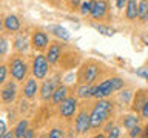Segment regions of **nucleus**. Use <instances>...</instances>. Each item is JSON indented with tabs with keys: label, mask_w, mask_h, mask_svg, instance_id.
Masks as SVG:
<instances>
[{
	"label": "nucleus",
	"mask_w": 148,
	"mask_h": 138,
	"mask_svg": "<svg viewBox=\"0 0 148 138\" xmlns=\"http://www.w3.org/2000/svg\"><path fill=\"white\" fill-rule=\"evenodd\" d=\"M77 110V98L76 97H68L62 104L59 106V112L65 118H71Z\"/></svg>",
	"instance_id": "nucleus-6"
},
{
	"label": "nucleus",
	"mask_w": 148,
	"mask_h": 138,
	"mask_svg": "<svg viewBox=\"0 0 148 138\" xmlns=\"http://www.w3.org/2000/svg\"><path fill=\"white\" fill-rule=\"evenodd\" d=\"M106 2H94V8H92V12H91V17L94 18V20H99V18L105 17L106 14Z\"/></svg>",
	"instance_id": "nucleus-12"
},
{
	"label": "nucleus",
	"mask_w": 148,
	"mask_h": 138,
	"mask_svg": "<svg viewBox=\"0 0 148 138\" xmlns=\"http://www.w3.org/2000/svg\"><path fill=\"white\" fill-rule=\"evenodd\" d=\"M60 55H62V46H60V43H53L48 49V54H46V58H48L49 64L57 63Z\"/></svg>",
	"instance_id": "nucleus-11"
},
{
	"label": "nucleus",
	"mask_w": 148,
	"mask_h": 138,
	"mask_svg": "<svg viewBox=\"0 0 148 138\" xmlns=\"http://www.w3.org/2000/svg\"><path fill=\"white\" fill-rule=\"evenodd\" d=\"M147 80H148V75H147Z\"/></svg>",
	"instance_id": "nucleus-40"
},
{
	"label": "nucleus",
	"mask_w": 148,
	"mask_h": 138,
	"mask_svg": "<svg viewBox=\"0 0 148 138\" xmlns=\"http://www.w3.org/2000/svg\"><path fill=\"white\" fill-rule=\"evenodd\" d=\"M147 45H148V40H147Z\"/></svg>",
	"instance_id": "nucleus-39"
},
{
	"label": "nucleus",
	"mask_w": 148,
	"mask_h": 138,
	"mask_svg": "<svg viewBox=\"0 0 148 138\" xmlns=\"http://www.w3.org/2000/svg\"><path fill=\"white\" fill-rule=\"evenodd\" d=\"M2 100L3 103H12L14 100H16V95H17V86L14 81H8L6 85L2 87Z\"/></svg>",
	"instance_id": "nucleus-8"
},
{
	"label": "nucleus",
	"mask_w": 148,
	"mask_h": 138,
	"mask_svg": "<svg viewBox=\"0 0 148 138\" xmlns=\"http://www.w3.org/2000/svg\"><path fill=\"white\" fill-rule=\"evenodd\" d=\"M137 75H140V77H145V78H147V75H148V68L139 69V71H137Z\"/></svg>",
	"instance_id": "nucleus-34"
},
{
	"label": "nucleus",
	"mask_w": 148,
	"mask_h": 138,
	"mask_svg": "<svg viewBox=\"0 0 148 138\" xmlns=\"http://www.w3.org/2000/svg\"><path fill=\"white\" fill-rule=\"evenodd\" d=\"M48 68H49V62L48 58L43 55H37L32 62V74L37 80H43L48 74Z\"/></svg>",
	"instance_id": "nucleus-3"
},
{
	"label": "nucleus",
	"mask_w": 148,
	"mask_h": 138,
	"mask_svg": "<svg viewBox=\"0 0 148 138\" xmlns=\"http://www.w3.org/2000/svg\"><path fill=\"white\" fill-rule=\"evenodd\" d=\"M0 138H16V133H12V132H8L6 135H3V137H0Z\"/></svg>",
	"instance_id": "nucleus-37"
},
{
	"label": "nucleus",
	"mask_w": 148,
	"mask_h": 138,
	"mask_svg": "<svg viewBox=\"0 0 148 138\" xmlns=\"http://www.w3.org/2000/svg\"><path fill=\"white\" fill-rule=\"evenodd\" d=\"M14 48L17 51H20V52H25L28 49V41H26V37L25 35H17L16 39V43H14Z\"/></svg>",
	"instance_id": "nucleus-21"
},
{
	"label": "nucleus",
	"mask_w": 148,
	"mask_h": 138,
	"mask_svg": "<svg viewBox=\"0 0 148 138\" xmlns=\"http://www.w3.org/2000/svg\"><path fill=\"white\" fill-rule=\"evenodd\" d=\"M94 138H106V137H105V135H102V133H99V135H96Z\"/></svg>",
	"instance_id": "nucleus-38"
},
{
	"label": "nucleus",
	"mask_w": 148,
	"mask_h": 138,
	"mask_svg": "<svg viewBox=\"0 0 148 138\" xmlns=\"http://www.w3.org/2000/svg\"><path fill=\"white\" fill-rule=\"evenodd\" d=\"M66 98H68V89H66V86H62V85L57 86V89H56L54 95H53V103L60 106Z\"/></svg>",
	"instance_id": "nucleus-13"
},
{
	"label": "nucleus",
	"mask_w": 148,
	"mask_h": 138,
	"mask_svg": "<svg viewBox=\"0 0 148 138\" xmlns=\"http://www.w3.org/2000/svg\"><path fill=\"white\" fill-rule=\"evenodd\" d=\"M6 126H5V121L0 123V137H3V135H6Z\"/></svg>",
	"instance_id": "nucleus-33"
},
{
	"label": "nucleus",
	"mask_w": 148,
	"mask_h": 138,
	"mask_svg": "<svg viewBox=\"0 0 148 138\" xmlns=\"http://www.w3.org/2000/svg\"><path fill=\"white\" fill-rule=\"evenodd\" d=\"M140 112H142V117L143 118H148V100L145 101V104H143V108H142Z\"/></svg>",
	"instance_id": "nucleus-32"
},
{
	"label": "nucleus",
	"mask_w": 148,
	"mask_h": 138,
	"mask_svg": "<svg viewBox=\"0 0 148 138\" xmlns=\"http://www.w3.org/2000/svg\"><path fill=\"white\" fill-rule=\"evenodd\" d=\"M113 85H114V91H119L123 87V80L119 77H113Z\"/></svg>",
	"instance_id": "nucleus-26"
},
{
	"label": "nucleus",
	"mask_w": 148,
	"mask_h": 138,
	"mask_svg": "<svg viewBox=\"0 0 148 138\" xmlns=\"http://www.w3.org/2000/svg\"><path fill=\"white\" fill-rule=\"evenodd\" d=\"M80 12L83 14V16H88V14L92 12V8H94V2H83L80 3Z\"/></svg>",
	"instance_id": "nucleus-23"
},
{
	"label": "nucleus",
	"mask_w": 148,
	"mask_h": 138,
	"mask_svg": "<svg viewBox=\"0 0 148 138\" xmlns=\"http://www.w3.org/2000/svg\"><path fill=\"white\" fill-rule=\"evenodd\" d=\"M130 98H131V92H130V91H123V92H120V100H122V101L128 103Z\"/></svg>",
	"instance_id": "nucleus-31"
},
{
	"label": "nucleus",
	"mask_w": 148,
	"mask_h": 138,
	"mask_svg": "<svg viewBox=\"0 0 148 138\" xmlns=\"http://www.w3.org/2000/svg\"><path fill=\"white\" fill-rule=\"evenodd\" d=\"M123 126H125V129L131 131L133 127L139 126V117L137 115H127L125 120H123Z\"/></svg>",
	"instance_id": "nucleus-20"
},
{
	"label": "nucleus",
	"mask_w": 148,
	"mask_h": 138,
	"mask_svg": "<svg viewBox=\"0 0 148 138\" xmlns=\"http://www.w3.org/2000/svg\"><path fill=\"white\" fill-rule=\"evenodd\" d=\"M9 71H11V75L14 80L22 81V80H25V77L28 74V68H26V63L22 58H14L11 62V69Z\"/></svg>",
	"instance_id": "nucleus-5"
},
{
	"label": "nucleus",
	"mask_w": 148,
	"mask_h": 138,
	"mask_svg": "<svg viewBox=\"0 0 148 138\" xmlns=\"http://www.w3.org/2000/svg\"><path fill=\"white\" fill-rule=\"evenodd\" d=\"M127 3H128V2H125V0H117V2H116V5H117V8H123Z\"/></svg>",
	"instance_id": "nucleus-36"
},
{
	"label": "nucleus",
	"mask_w": 148,
	"mask_h": 138,
	"mask_svg": "<svg viewBox=\"0 0 148 138\" xmlns=\"http://www.w3.org/2000/svg\"><path fill=\"white\" fill-rule=\"evenodd\" d=\"M136 17H139V2L130 0L127 3V18L128 20H136Z\"/></svg>",
	"instance_id": "nucleus-15"
},
{
	"label": "nucleus",
	"mask_w": 148,
	"mask_h": 138,
	"mask_svg": "<svg viewBox=\"0 0 148 138\" xmlns=\"http://www.w3.org/2000/svg\"><path fill=\"white\" fill-rule=\"evenodd\" d=\"M140 133H142V127L140 126H136V127H133L131 131H130V137H131V138H137Z\"/></svg>",
	"instance_id": "nucleus-28"
},
{
	"label": "nucleus",
	"mask_w": 148,
	"mask_h": 138,
	"mask_svg": "<svg viewBox=\"0 0 148 138\" xmlns=\"http://www.w3.org/2000/svg\"><path fill=\"white\" fill-rule=\"evenodd\" d=\"M3 26H5V29L9 31V32H16V31H18V28H20V22H18V18L16 16L11 14V16H8L5 18Z\"/></svg>",
	"instance_id": "nucleus-14"
},
{
	"label": "nucleus",
	"mask_w": 148,
	"mask_h": 138,
	"mask_svg": "<svg viewBox=\"0 0 148 138\" xmlns=\"http://www.w3.org/2000/svg\"><path fill=\"white\" fill-rule=\"evenodd\" d=\"M37 91H39L37 81L34 80V78H29V80L26 81V85H25V97L26 98H32V97L37 94Z\"/></svg>",
	"instance_id": "nucleus-17"
},
{
	"label": "nucleus",
	"mask_w": 148,
	"mask_h": 138,
	"mask_svg": "<svg viewBox=\"0 0 148 138\" xmlns=\"http://www.w3.org/2000/svg\"><path fill=\"white\" fill-rule=\"evenodd\" d=\"M76 95L79 98H90V97H92V87L90 85H80L77 87Z\"/></svg>",
	"instance_id": "nucleus-18"
},
{
	"label": "nucleus",
	"mask_w": 148,
	"mask_h": 138,
	"mask_svg": "<svg viewBox=\"0 0 148 138\" xmlns=\"http://www.w3.org/2000/svg\"><path fill=\"white\" fill-rule=\"evenodd\" d=\"M111 92H114V85H113V78L103 80L99 86L92 87V97L99 100H105V97L111 95Z\"/></svg>",
	"instance_id": "nucleus-4"
},
{
	"label": "nucleus",
	"mask_w": 148,
	"mask_h": 138,
	"mask_svg": "<svg viewBox=\"0 0 148 138\" xmlns=\"http://www.w3.org/2000/svg\"><path fill=\"white\" fill-rule=\"evenodd\" d=\"M113 110V103L108 100H99L97 103L94 104L92 108L90 117H91V127L92 129H97L99 126H102L106 118H108L110 112Z\"/></svg>",
	"instance_id": "nucleus-1"
},
{
	"label": "nucleus",
	"mask_w": 148,
	"mask_h": 138,
	"mask_svg": "<svg viewBox=\"0 0 148 138\" xmlns=\"http://www.w3.org/2000/svg\"><path fill=\"white\" fill-rule=\"evenodd\" d=\"M96 29L100 32V34H103V35H113V29L108 26H102V25H97L96 26Z\"/></svg>",
	"instance_id": "nucleus-25"
},
{
	"label": "nucleus",
	"mask_w": 148,
	"mask_h": 138,
	"mask_svg": "<svg viewBox=\"0 0 148 138\" xmlns=\"http://www.w3.org/2000/svg\"><path fill=\"white\" fill-rule=\"evenodd\" d=\"M49 31L53 32L56 37H59V39H62V40H69V39H71L69 32L65 29L63 26H60V25H51L49 26Z\"/></svg>",
	"instance_id": "nucleus-16"
},
{
	"label": "nucleus",
	"mask_w": 148,
	"mask_h": 138,
	"mask_svg": "<svg viewBox=\"0 0 148 138\" xmlns=\"http://www.w3.org/2000/svg\"><path fill=\"white\" fill-rule=\"evenodd\" d=\"M6 74H8L6 66H5V64H2V66H0V83H5V81H6Z\"/></svg>",
	"instance_id": "nucleus-30"
},
{
	"label": "nucleus",
	"mask_w": 148,
	"mask_h": 138,
	"mask_svg": "<svg viewBox=\"0 0 148 138\" xmlns=\"http://www.w3.org/2000/svg\"><path fill=\"white\" fill-rule=\"evenodd\" d=\"M56 80H46L40 87V97L43 101H49V98L53 100V95L56 92Z\"/></svg>",
	"instance_id": "nucleus-9"
},
{
	"label": "nucleus",
	"mask_w": 148,
	"mask_h": 138,
	"mask_svg": "<svg viewBox=\"0 0 148 138\" xmlns=\"http://www.w3.org/2000/svg\"><path fill=\"white\" fill-rule=\"evenodd\" d=\"M91 129V117L85 110H80L76 118V131L77 133H86Z\"/></svg>",
	"instance_id": "nucleus-7"
},
{
	"label": "nucleus",
	"mask_w": 148,
	"mask_h": 138,
	"mask_svg": "<svg viewBox=\"0 0 148 138\" xmlns=\"http://www.w3.org/2000/svg\"><path fill=\"white\" fill-rule=\"evenodd\" d=\"M28 120H20L18 121V124L16 126V131H14V133H16V138H23L25 137V133L28 132Z\"/></svg>",
	"instance_id": "nucleus-19"
},
{
	"label": "nucleus",
	"mask_w": 148,
	"mask_h": 138,
	"mask_svg": "<svg viewBox=\"0 0 148 138\" xmlns=\"http://www.w3.org/2000/svg\"><path fill=\"white\" fill-rule=\"evenodd\" d=\"M139 18L142 22L148 20V2H139Z\"/></svg>",
	"instance_id": "nucleus-22"
},
{
	"label": "nucleus",
	"mask_w": 148,
	"mask_h": 138,
	"mask_svg": "<svg viewBox=\"0 0 148 138\" xmlns=\"http://www.w3.org/2000/svg\"><path fill=\"white\" fill-rule=\"evenodd\" d=\"M34 137H36L34 131H32V129H28V132L25 133V137H23V138H34Z\"/></svg>",
	"instance_id": "nucleus-35"
},
{
	"label": "nucleus",
	"mask_w": 148,
	"mask_h": 138,
	"mask_svg": "<svg viewBox=\"0 0 148 138\" xmlns=\"http://www.w3.org/2000/svg\"><path fill=\"white\" fill-rule=\"evenodd\" d=\"M99 72H100V68L99 64L96 63H86L83 64V68L80 69V74H79V78L83 85H90L99 77Z\"/></svg>",
	"instance_id": "nucleus-2"
},
{
	"label": "nucleus",
	"mask_w": 148,
	"mask_h": 138,
	"mask_svg": "<svg viewBox=\"0 0 148 138\" xmlns=\"http://www.w3.org/2000/svg\"><path fill=\"white\" fill-rule=\"evenodd\" d=\"M48 138H65V133L62 129H59V127H54V129H51L49 133H48Z\"/></svg>",
	"instance_id": "nucleus-24"
},
{
	"label": "nucleus",
	"mask_w": 148,
	"mask_h": 138,
	"mask_svg": "<svg viewBox=\"0 0 148 138\" xmlns=\"http://www.w3.org/2000/svg\"><path fill=\"white\" fill-rule=\"evenodd\" d=\"M119 135H120V129L114 126V127L108 132V137H106V138H119Z\"/></svg>",
	"instance_id": "nucleus-29"
},
{
	"label": "nucleus",
	"mask_w": 148,
	"mask_h": 138,
	"mask_svg": "<svg viewBox=\"0 0 148 138\" xmlns=\"http://www.w3.org/2000/svg\"><path fill=\"white\" fill-rule=\"evenodd\" d=\"M6 48H8L6 39H5V37H2V39H0V55H2V57L6 54Z\"/></svg>",
	"instance_id": "nucleus-27"
},
{
	"label": "nucleus",
	"mask_w": 148,
	"mask_h": 138,
	"mask_svg": "<svg viewBox=\"0 0 148 138\" xmlns=\"http://www.w3.org/2000/svg\"><path fill=\"white\" fill-rule=\"evenodd\" d=\"M32 46L37 49V51H43L46 46H48V35L42 31H36L32 34V40H31Z\"/></svg>",
	"instance_id": "nucleus-10"
}]
</instances>
